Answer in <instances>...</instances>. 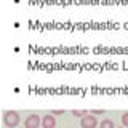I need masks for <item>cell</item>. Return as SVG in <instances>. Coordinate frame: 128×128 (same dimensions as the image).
<instances>
[{
  "label": "cell",
  "mask_w": 128,
  "mask_h": 128,
  "mask_svg": "<svg viewBox=\"0 0 128 128\" xmlns=\"http://www.w3.org/2000/svg\"><path fill=\"white\" fill-rule=\"evenodd\" d=\"M42 126H43V128H54V126H56V120H54V117H53V114H48V115H45V117H43Z\"/></svg>",
  "instance_id": "cell-4"
},
{
  "label": "cell",
  "mask_w": 128,
  "mask_h": 128,
  "mask_svg": "<svg viewBox=\"0 0 128 128\" xmlns=\"http://www.w3.org/2000/svg\"><path fill=\"white\" fill-rule=\"evenodd\" d=\"M3 122L8 128H14L19 123V114L16 110H5L3 114Z\"/></svg>",
  "instance_id": "cell-1"
},
{
  "label": "cell",
  "mask_w": 128,
  "mask_h": 128,
  "mask_svg": "<svg viewBox=\"0 0 128 128\" xmlns=\"http://www.w3.org/2000/svg\"><path fill=\"white\" fill-rule=\"evenodd\" d=\"M51 114H53V115H59V114H64V110L62 109H58V110H53Z\"/></svg>",
  "instance_id": "cell-8"
},
{
  "label": "cell",
  "mask_w": 128,
  "mask_h": 128,
  "mask_svg": "<svg viewBox=\"0 0 128 128\" xmlns=\"http://www.w3.org/2000/svg\"><path fill=\"white\" fill-rule=\"evenodd\" d=\"M122 123H123V126H128V112H125L122 115Z\"/></svg>",
  "instance_id": "cell-7"
},
{
  "label": "cell",
  "mask_w": 128,
  "mask_h": 128,
  "mask_svg": "<svg viewBox=\"0 0 128 128\" xmlns=\"http://www.w3.org/2000/svg\"><path fill=\"white\" fill-rule=\"evenodd\" d=\"M101 128H114V122L109 120V118L102 120V122H101Z\"/></svg>",
  "instance_id": "cell-5"
},
{
  "label": "cell",
  "mask_w": 128,
  "mask_h": 128,
  "mask_svg": "<svg viewBox=\"0 0 128 128\" xmlns=\"http://www.w3.org/2000/svg\"><path fill=\"white\" fill-rule=\"evenodd\" d=\"M40 125V117L37 114H32L29 117L26 118V122H24V126L26 128H38Z\"/></svg>",
  "instance_id": "cell-3"
},
{
  "label": "cell",
  "mask_w": 128,
  "mask_h": 128,
  "mask_svg": "<svg viewBox=\"0 0 128 128\" xmlns=\"http://www.w3.org/2000/svg\"><path fill=\"white\" fill-rule=\"evenodd\" d=\"M72 114H74V115H77V117H82V115H85L86 114V110H83V109H74V110H72Z\"/></svg>",
  "instance_id": "cell-6"
},
{
  "label": "cell",
  "mask_w": 128,
  "mask_h": 128,
  "mask_svg": "<svg viewBox=\"0 0 128 128\" xmlns=\"http://www.w3.org/2000/svg\"><path fill=\"white\" fill-rule=\"evenodd\" d=\"M96 125H98V122H96V117L94 115H83L82 122H80V126L82 128H96Z\"/></svg>",
  "instance_id": "cell-2"
},
{
  "label": "cell",
  "mask_w": 128,
  "mask_h": 128,
  "mask_svg": "<svg viewBox=\"0 0 128 128\" xmlns=\"http://www.w3.org/2000/svg\"><path fill=\"white\" fill-rule=\"evenodd\" d=\"M91 114H102V109H94L91 110Z\"/></svg>",
  "instance_id": "cell-9"
}]
</instances>
